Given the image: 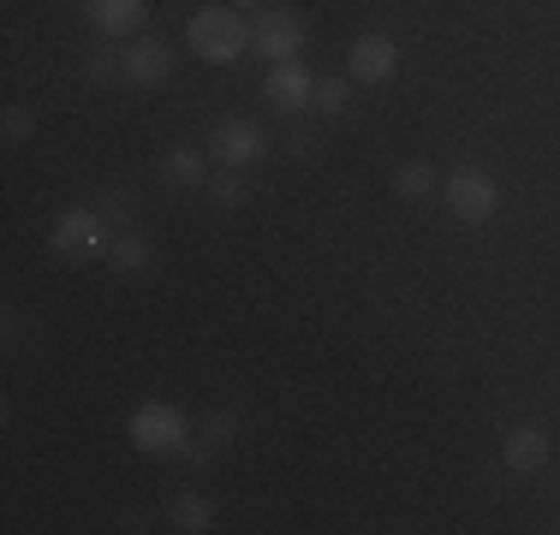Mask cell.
Listing matches in <instances>:
<instances>
[{"label":"cell","instance_id":"6da1fadb","mask_svg":"<svg viewBox=\"0 0 560 535\" xmlns=\"http://www.w3.org/2000/svg\"><path fill=\"white\" fill-rule=\"evenodd\" d=\"M185 48L203 66H238L250 54V24L238 7H197L185 19Z\"/></svg>","mask_w":560,"mask_h":535},{"label":"cell","instance_id":"7a4b0ae2","mask_svg":"<svg viewBox=\"0 0 560 535\" xmlns=\"http://www.w3.org/2000/svg\"><path fill=\"white\" fill-rule=\"evenodd\" d=\"M126 440L143 452V459H173V452H191L197 423L185 417L173 399H143V405H131V417H126Z\"/></svg>","mask_w":560,"mask_h":535},{"label":"cell","instance_id":"3957f363","mask_svg":"<svg viewBox=\"0 0 560 535\" xmlns=\"http://www.w3.org/2000/svg\"><path fill=\"white\" fill-rule=\"evenodd\" d=\"M459 226H489L501 214V179L489 167H453L442 179V197H435Z\"/></svg>","mask_w":560,"mask_h":535},{"label":"cell","instance_id":"277c9868","mask_svg":"<svg viewBox=\"0 0 560 535\" xmlns=\"http://www.w3.org/2000/svg\"><path fill=\"white\" fill-rule=\"evenodd\" d=\"M114 233H119V226L96 203H72V209H60L48 245H55V257H66V262H96V257H108Z\"/></svg>","mask_w":560,"mask_h":535},{"label":"cell","instance_id":"5b68a950","mask_svg":"<svg viewBox=\"0 0 560 535\" xmlns=\"http://www.w3.org/2000/svg\"><path fill=\"white\" fill-rule=\"evenodd\" d=\"M269 131L257 126V119H245V114H226V119H215V131H209V160L215 167H257V160H269Z\"/></svg>","mask_w":560,"mask_h":535},{"label":"cell","instance_id":"8992f818","mask_svg":"<svg viewBox=\"0 0 560 535\" xmlns=\"http://www.w3.org/2000/svg\"><path fill=\"white\" fill-rule=\"evenodd\" d=\"M304 43H311V31H304V19L292 7H262L257 24H250V54H262V60H299Z\"/></svg>","mask_w":560,"mask_h":535},{"label":"cell","instance_id":"52a82bcc","mask_svg":"<svg viewBox=\"0 0 560 535\" xmlns=\"http://www.w3.org/2000/svg\"><path fill=\"white\" fill-rule=\"evenodd\" d=\"M394 72H399V43L388 31L352 36V48H346V78H352V84L376 90V84H394Z\"/></svg>","mask_w":560,"mask_h":535},{"label":"cell","instance_id":"ba28073f","mask_svg":"<svg viewBox=\"0 0 560 535\" xmlns=\"http://www.w3.org/2000/svg\"><path fill=\"white\" fill-rule=\"evenodd\" d=\"M262 102H269L280 119L311 114V102H316V72H311L304 60H275L269 78H262Z\"/></svg>","mask_w":560,"mask_h":535},{"label":"cell","instance_id":"9c48e42d","mask_svg":"<svg viewBox=\"0 0 560 535\" xmlns=\"http://www.w3.org/2000/svg\"><path fill=\"white\" fill-rule=\"evenodd\" d=\"M549 459H555V435L542 423H513L501 435V464L513 476H537V471H549Z\"/></svg>","mask_w":560,"mask_h":535},{"label":"cell","instance_id":"30bf717a","mask_svg":"<svg viewBox=\"0 0 560 535\" xmlns=\"http://www.w3.org/2000/svg\"><path fill=\"white\" fill-rule=\"evenodd\" d=\"M119 54H126V84L131 90H162L173 78V43L167 36H131V48H119Z\"/></svg>","mask_w":560,"mask_h":535},{"label":"cell","instance_id":"8fae6325","mask_svg":"<svg viewBox=\"0 0 560 535\" xmlns=\"http://www.w3.org/2000/svg\"><path fill=\"white\" fill-rule=\"evenodd\" d=\"M150 19V0H84V24L102 43H131Z\"/></svg>","mask_w":560,"mask_h":535},{"label":"cell","instance_id":"7c38bea8","mask_svg":"<svg viewBox=\"0 0 560 535\" xmlns=\"http://www.w3.org/2000/svg\"><path fill=\"white\" fill-rule=\"evenodd\" d=\"M155 173H162V185H173V191H203L209 185V150H167L155 160Z\"/></svg>","mask_w":560,"mask_h":535},{"label":"cell","instance_id":"4fadbf2b","mask_svg":"<svg viewBox=\"0 0 560 535\" xmlns=\"http://www.w3.org/2000/svg\"><path fill=\"white\" fill-rule=\"evenodd\" d=\"M394 197L399 203H435L442 197V173L430 160H399L394 167Z\"/></svg>","mask_w":560,"mask_h":535},{"label":"cell","instance_id":"5bb4252c","mask_svg":"<svg viewBox=\"0 0 560 535\" xmlns=\"http://www.w3.org/2000/svg\"><path fill=\"white\" fill-rule=\"evenodd\" d=\"M167 524L173 530H185V535H209L215 530V500H209V494H173L167 500Z\"/></svg>","mask_w":560,"mask_h":535},{"label":"cell","instance_id":"9a60e30c","mask_svg":"<svg viewBox=\"0 0 560 535\" xmlns=\"http://www.w3.org/2000/svg\"><path fill=\"white\" fill-rule=\"evenodd\" d=\"M150 262H155V245L143 233H114V245H108V268L114 274H126V280H138V274H150Z\"/></svg>","mask_w":560,"mask_h":535},{"label":"cell","instance_id":"2e32d148","mask_svg":"<svg viewBox=\"0 0 560 535\" xmlns=\"http://www.w3.org/2000/svg\"><path fill=\"white\" fill-rule=\"evenodd\" d=\"M233 428H238V417H233V411H209V417L197 423V440H191V459H209V452H221L226 440H233Z\"/></svg>","mask_w":560,"mask_h":535},{"label":"cell","instance_id":"e0dca14e","mask_svg":"<svg viewBox=\"0 0 560 535\" xmlns=\"http://www.w3.org/2000/svg\"><path fill=\"white\" fill-rule=\"evenodd\" d=\"M352 78H316V102H311V114H323V119H340L346 114V107H352Z\"/></svg>","mask_w":560,"mask_h":535},{"label":"cell","instance_id":"ac0fdd59","mask_svg":"<svg viewBox=\"0 0 560 535\" xmlns=\"http://www.w3.org/2000/svg\"><path fill=\"white\" fill-rule=\"evenodd\" d=\"M209 203L215 209H245V197H250V185H245V173L238 167H221V173H209Z\"/></svg>","mask_w":560,"mask_h":535},{"label":"cell","instance_id":"d6986e66","mask_svg":"<svg viewBox=\"0 0 560 535\" xmlns=\"http://www.w3.org/2000/svg\"><path fill=\"white\" fill-rule=\"evenodd\" d=\"M84 78H90V84H126V54H119V48H96L84 60Z\"/></svg>","mask_w":560,"mask_h":535},{"label":"cell","instance_id":"ffe728a7","mask_svg":"<svg viewBox=\"0 0 560 535\" xmlns=\"http://www.w3.org/2000/svg\"><path fill=\"white\" fill-rule=\"evenodd\" d=\"M0 131H7V143H31L36 138V114H31V107H7Z\"/></svg>","mask_w":560,"mask_h":535},{"label":"cell","instance_id":"44dd1931","mask_svg":"<svg viewBox=\"0 0 560 535\" xmlns=\"http://www.w3.org/2000/svg\"><path fill=\"white\" fill-rule=\"evenodd\" d=\"M287 155H292V160H311V155H316V131H311V126H292V131H287Z\"/></svg>","mask_w":560,"mask_h":535},{"label":"cell","instance_id":"7402d4cb","mask_svg":"<svg viewBox=\"0 0 560 535\" xmlns=\"http://www.w3.org/2000/svg\"><path fill=\"white\" fill-rule=\"evenodd\" d=\"M102 214H108V221L119 226V233H126V226H131V209H126V197H119V191H108V197H102V203H96Z\"/></svg>","mask_w":560,"mask_h":535},{"label":"cell","instance_id":"603a6c76","mask_svg":"<svg viewBox=\"0 0 560 535\" xmlns=\"http://www.w3.org/2000/svg\"><path fill=\"white\" fill-rule=\"evenodd\" d=\"M226 7H238V12H262V7H275V0H226Z\"/></svg>","mask_w":560,"mask_h":535}]
</instances>
